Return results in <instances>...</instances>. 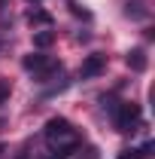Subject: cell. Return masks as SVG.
Listing matches in <instances>:
<instances>
[{
	"label": "cell",
	"mask_w": 155,
	"mask_h": 159,
	"mask_svg": "<svg viewBox=\"0 0 155 159\" xmlns=\"http://www.w3.org/2000/svg\"><path fill=\"white\" fill-rule=\"evenodd\" d=\"M125 61H128V67H131V70H137V74H140V70H146V64H149V61H146V52H143V49H131Z\"/></svg>",
	"instance_id": "277c9868"
},
{
	"label": "cell",
	"mask_w": 155,
	"mask_h": 159,
	"mask_svg": "<svg viewBox=\"0 0 155 159\" xmlns=\"http://www.w3.org/2000/svg\"><path fill=\"white\" fill-rule=\"evenodd\" d=\"M9 92H12L9 80H3V77H0V104H6V101H9Z\"/></svg>",
	"instance_id": "52a82bcc"
},
{
	"label": "cell",
	"mask_w": 155,
	"mask_h": 159,
	"mask_svg": "<svg viewBox=\"0 0 155 159\" xmlns=\"http://www.w3.org/2000/svg\"><path fill=\"white\" fill-rule=\"evenodd\" d=\"M43 135H46V141L52 144V153H55V159H64L67 153H73V150L79 147L76 132H73L70 119H64V116H52L49 122H46Z\"/></svg>",
	"instance_id": "6da1fadb"
},
{
	"label": "cell",
	"mask_w": 155,
	"mask_h": 159,
	"mask_svg": "<svg viewBox=\"0 0 155 159\" xmlns=\"http://www.w3.org/2000/svg\"><path fill=\"white\" fill-rule=\"evenodd\" d=\"M52 43H55V31H52V28H43V31L34 34V46H37V49H49Z\"/></svg>",
	"instance_id": "5b68a950"
},
{
	"label": "cell",
	"mask_w": 155,
	"mask_h": 159,
	"mask_svg": "<svg viewBox=\"0 0 155 159\" xmlns=\"http://www.w3.org/2000/svg\"><path fill=\"white\" fill-rule=\"evenodd\" d=\"M0 153H3V147H0Z\"/></svg>",
	"instance_id": "8fae6325"
},
{
	"label": "cell",
	"mask_w": 155,
	"mask_h": 159,
	"mask_svg": "<svg viewBox=\"0 0 155 159\" xmlns=\"http://www.w3.org/2000/svg\"><path fill=\"white\" fill-rule=\"evenodd\" d=\"M116 159H143V156H140V150H122Z\"/></svg>",
	"instance_id": "9c48e42d"
},
{
	"label": "cell",
	"mask_w": 155,
	"mask_h": 159,
	"mask_svg": "<svg viewBox=\"0 0 155 159\" xmlns=\"http://www.w3.org/2000/svg\"><path fill=\"white\" fill-rule=\"evenodd\" d=\"M79 156H82V159H100V150H97V147H85Z\"/></svg>",
	"instance_id": "ba28073f"
},
{
	"label": "cell",
	"mask_w": 155,
	"mask_h": 159,
	"mask_svg": "<svg viewBox=\"0 0 155 159\" xmlns=\"http://www.w3.org/2000/svg\"><path fill=\"white\" fill-rule=\"evenodd\" d=\"M27 3H37V0H27Z\"/></svg>",
	"instance_id": "30bf717a"
},
{
	"label": "cell",
	"mask_w": 155,
	"mask_h": 159,
	"mask_svg": "<svg viewBox=\"0 0 155 159\" xmlns=\"http://www.w3.org/2000/svg\"><path fill=\"white\" fill-rule=\"evenodd\" d=\"M27 21H31V25H43V28H52V16H49L46 9H31V12H27Z\"/></svg>",
	"instance_id": "8992f818"
},
{
	"label": "cell",
	"mask_w": 155,
	"mask_h": 159,
	"mask_svg": "<svg viewBox=\"0 0 155 159\" xmlns=\"http://www.w3.org/2000/svg\"><path fill=\"white\" fill-rule=\"evenodd\" d=\"M140 125V104L134 101H125L116 107V129L119 132H134Z\"/></svg>",
	"instance_id": "7a4b0ae2"
},
{
	"label": "cell",
	"mask_w": 155,
	"mask_h": 159,
	"mask_svg": "<svg viewBox=\"0 0 155 159\" xmlns=\"http://www.w3.org/2000/svg\"><path fill=\"white\" fill-rule=\"evenodd\" d=\"M103 67H107V55L94 52V55H88V58L82 61L79 74H82V80H91V77H97V74H103Z\"/></svg>",
	"instance_id": "3957f363"
}]
</instances>
